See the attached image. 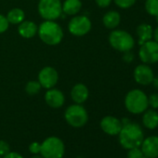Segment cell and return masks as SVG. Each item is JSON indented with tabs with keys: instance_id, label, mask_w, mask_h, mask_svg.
Instances as JSON below:
<instances>
[{
	"instance_id": "obj_4",
	"label": "cell",
	"mask_w": 158,
	"mask_h": 158,
	"mask_svg": "<svg viewBox=\"0 0 158 158\" xmlns=\"http://www.w3.org/2000/svg\"><path fill=\"white\" fill-rule=\"evenodd\" d=\"M109 43L113 48L120 52L130 51L135 46L132 35L124 30H114L109 35Z\"/></svg>"
},
{
	"instance_id": "obj_35",
	"label": "cell",
	"mask_w": 158,
	"mask_h": 158,
	"mask_svg": "<svg viewBox=\"0 0 158 158\" xmlns=\"http://www.w3.org/2000/svg\"><path fill=\"white\" fill-rule=\"evenodd\" d=\"M155 17H156V22H157V23H158V14H157Z\"/></svg>"
},
{
	"instance_id": "obj_6",
	"label": "cell",
	"mask_w": 158,
	"mask_h": 158,
	"mask_svg": "<svg viewBox=\"0 0 158 158\" xmlns=\"http://www.w3.org/2000/svg\"><path fill=\"white\" fill-rule=\"evenodd\" d=\"M64 152V143L58 137H48L41 143L40 154L44 158H62Z\"/></svg>"
},
{
	"instance_id": "obj_15",
	"label": "cell",
	"mask_w": 158,
	"mask_h": 158,
	"mask_svg": "<svg viewBox=\"0 0 158 158\" xmlns=\"http://www.w3.org/2000/svg\"><path fill=\"white\" fill-rule=\"evenodd\" d=\"M89 96V90L88 87L82 83H78L74 85L71 90V98L74 103L82 104L84 103Z\"/></svg>"
},
{
	"instance_id": "obj_21",
	"label": "cell",
	"mask_w": 158,
	"mask_h": 158,
	"mask_svg": "<svg viewBox=\"0 0 158 158\" xmlns=\"http://www.w3.org/2000/svg\"><path fill=\"white\" fill-rule=\"evenodd\" d=\"M7 19L10 23V24H20L21 23H23L24 21L25 18V13L24 11L20 9V8H14L12 10H10L8 14H7Z\"/></svg>"
},
{
	"instance_id": "obj_3",
	"label": "cell",
	"mask_w": 158,
	"mask_h": 158,
	"mask_svg": "<svg viewBox=\"0 0 158 158\" xmlns=\"http://www.w3.org/2000/svg\"><path fill=\"white\" fill-rule=\"evenodd\" d=\"M125 106L127 110L134 114L144 113L149 104L147 95L140 89L130 90L125 98Z\"/></svg>"
},
{
	"instance_id": "obj_31",
	"label": "cell",
	"mask_w": 158,
	"mask_h": 158,
	"mask_svg": "<svg viewBox=\"0 0 158 158\" xmlns=\"http://www.w3.org/2000/svg\"><path fill=\"white\" fill-rule=\"evenodd\" d=\"M2 158H23V156L16 152H10L9 153H7L6 155H4Z\"/></svg>"
},
{
	"instance_id": "obj_17",
	"label": "cell",
	"mask_w": 158,
	"mask_h": 158,
	"mask_svg": "<svg viewBox=\"0 0 158 158\" xmlns=\"http://www.w3.org/2000/svg\"><path fill=\"white\" fill-rule=\"evenodd\" d=\"M121 21L120 14L115 10H110L106 12L102 18L103 25L108 29H114L116 28Z\"/></svg>"
},
{
	"instance_id": "obj_20",
	"label": "cell",
	"mask_w": 158,
	"mask_h": 158,
	"mask_svg": "<svg viewBox=\"0 0 158 158\" xmlns=\"http://www.w3.org/2000/svg\"><path fill=\"white\" fill-rule=\"evenodd\" d=\"M82 9L81 0H65L62 4V12L67 15H75Z\"/></svg>"
},
{
	"instance_id": "obj_18",
	"label": "cell",
	"mask_w": 158,
	"mask_h": 158,
	"mask_svg": "<svg viewBox=\"0 0 158 158\" xmlns=\"http://www.w3.org/2000/svg\"><path fill=\"white\" fill-rule=\"evenodd\" d=\"M142 124L149 129H154L158 127V113L154 110H146L142 116Z\"/></svg>"
},
{
	"instance_id": "obj_25",
	"label": "cell",
	"mask_w": 158,
	"mask_h": 158,
	"mask_svg": "<svg viewBox=\"0 0 158 158\" xmlns=\"http://www.w3.org/2000/svg\"><path fill=\"white\" fill-rule=\"evenodd\" d=\"M143 155L141 149H139V147H136V148H131L128 150L127 152V158H141Z\"/></svg>"
},
{
	"instance_id": "obj_37",
	"label": "cell",
	"mask_w": 158,
	"mask_h": 158,
	"mask_svg": "<svg viewBox=\"0 0 158 158\" xmlns=\"http://www.w3.org/2000/svg\"><path fill=\"white\" fill-rule=\"evenodd\" d=\"M0 158H2V156H0Z\"/></svg>"
},
{
	"instance_id": "obj_10",
	"label": "cell",
	"mask_w": 158,
	"mask_h": 158,
	"mask_svg": "<svg viewBox=\"0 0 158 158\" xmlns=\"http://www.w3.org/2000/svg\"><path fill=\"white\" fill-rule=\"evenodd\" d=\"M59 80V73L55 68L46 66L38 73V82L43 89H49L54 88Z\"/></svg>"
},
{
	"instance_id": "obj_30",
	"label": "cell",
	"mask_w": 158,
	"mask_h": 158,
	"mask_svg": "<svg viewBox=\"0 0 158 158\" xmlns=\"http://www.w3.org/2000/svg\"><path fill=\"white\" fill-rule=\"evenodd\" d=\"M113 0H95L96 4L100 7V8H107L111 5Z\"/></svg>"
},
{
	"instance_id": "obj_13",
	"label": "cell",
	"mask_w": 158,
	"mask_h": 158,
	"mask_svg": "<svg viewBox=\"0 0 158 158\" xmlns=\"http://www.w3.org/2000/svg\"><path fill=\"white\" fill-rule=\"evenodd\" d=\"M45 102L46 103L53 108V109H58L60 108L64 102H65V97L64 94L57 89H49L45 94Z\"/></svg>"
},
{
	"instance_id": "obj_11",
	"label": "cell",
	"mask_w": 158,
	"mask_h": 158,
	"mask_svg": "<svg viewBox=\"0 0 158 158\" xmlns=\"http://www.w3.org/2000/svg\"><path fill=\"white\" fill-rule=\"evenodd\" d=\"M153 77V72L148 64H139L134 70V79L139 85L148 86L152 84Z\"/></svg>"
},
{
	"instance_id": "obj_9",
	"label": "cell",
	"mask_w": 158,
	"mask_h": 158,
	"mask_svg": "<svg viewBox=\"0 0 158 158\" xmlns=\"http://www.w3.org/2000/svg\"><path fill=\"white\" fill-rule=\"evenodd\" d=\"M139 57L145 64L158 62V43L154 40H149L140 45Z\"/></svg>"
},
{
	"instance_id": "obj_16",
	"label": "cell",
	"mask_w": 158,
	"mask_h": 158,
	"mask_svg": "<svg viewBox=\"0 0 158 158\" xmlns=\"http://www.w3.org/2000/svg\"><path fill=\"white\" fill-rule=\"evenodd\" d=\"M38 31V26L31 21H23L18 26V33L23 38H33Z\"/></svg>"
},
{
	"instance_id": "obj_7",
	"label": "cell",
	"mask_w": 158,
	"mask_h": 158,
	"mask_svg": "<svg viewBox=\"0 0 158 158\" xmlns=\"http://www.w3.org/2000/svg\"><path fill=\"white\" fill-rule=\"evenodd\" d=\"M38 13L45 21H55L62 13L60 0H39Z\"/></svg>"
},
{
	"instance_id": "obj_26",
	"label": "cell",
	"mask_w": 158,
	"mask_h": 158,
	"mask_svg": "<svg viewBox=\"0 0 158 158\" xmlns=\"http://www.w3.org/2000/svg\"><path fill=\"white\" fill-rule=\"evenodd\" d=\"M10 26V23L7 19L6 16H4L3 14H0V34L5 33Z\"/></svg>"
},
{
	"instance_id": "obj_29",
	"label": "cell",
	"mask_w": 158,
	"mask_h": 158,
	"mask_svg": "<svg viewBox=\"0 0 158 158\" xmlns=\"http://www.w3.org/2000/svg\"><path fill=\"white\" fill-rule=\"evenodd\" d=\"M40 149H41V143H39V142L35 141V142H32L29 145V151L33 154H38V153H40Z\"/></svg>"
},
{
	"instance_id": "obj_1",
	"label": "cell",
	"mask_w": 158,
	"mask_h": 158,
	"mask_svg": "<svg viewBox=\"0 0 158 158\" xmlns=\"http://www.w3.org/2000/svg\"><path fill=\"white\" fill-rule=\"evenodd\" d=\"M119 142L124 149L129 150L131 148L140 147L144 134L141 127L136 123H127L123 125L119 132Z\"/></svg>"
},
{
	"instance_id": "obj_36",
	"label": "cell",
	"mask_w": 158,
	"mask_h": 158,
	"mask_svg": "<svg viewBox=\"0 0 158 158\" xmlns=\"http://www.w3.org/2000/svg\"><path fill=\"white\" fill-rule=\"evenodd\" d=\"M141 158H148V157H146V156H142Z\"/></svg>"
},
{
	"instance_id": "obj_5",
	"label": "cell",
	"mask_w": 158,
	"mask_h": 158,
	"mask_svg": "<svg viewBox=\"0 0 158 158\" xmlns=\"http://www.w3.org/2000/svg\"><path fill=\"white\" fill-rule=\"evenodd\" d=\"M66 122L73 127H82L89 121V114L81 104H72L64 113Z\"/></svg>"
},
{
	"instance_id": "obj_27",
	"label": "cell",
	"mask_w": 158,
	"mask_h": 158,
	"mask_svg": "<svg viewBox=\"0 0 158 158\" xmlns=\"http://www.w3.org/2000/svg\"><path fill=\"white\" fill-rule=\"evenodd\" d=\"M148 104L152 109H158V93H153L148 97Z\"/></svg>"
},
{
	"instance_id": "obj_23",
	"label": "cell",
	"mask_w": 158,
	"mask_h": 158,
	"mask_svg": "<svg viewBox=\"0 0 158 158\" xmlns=\"http://www.w3.org/2000/svg\"><path fill=\"white\" fill-rule=\"evenodd\" d=\"M145 10L151 16H156L158 14V0H146Z\"/></svg>"
},
{
	"instance_id": "obj_24",
	"label": "cell",
	"mask_w": 158,
	"mask_h": 158,
	"mask_svg": "<svg viewBox=\"0 0 158 158\" xmlns=\"http://www.w3.org/2000/svg\"><path fill=\"white\" fill-rule=\"evenodd\" d=\"M114 1L117 7L124 10L131 8L136 3V0H114Z\"/></svg>"
},
{
	"instance_id": "obj_19",
	"label": "cell",
	"mask_w": 158,
	"mask_h": 158,
	"mask_svg": "<svg viewBox=\"0 0 158 158\" xmlns=\"http://www.w3.org/2000/svg\"><path fill=\"white\" fill-rule=\"evenodd\" d=\"M137 35L139 36V44L141 45L146 41L152 40L153 30L151 25L147 23H141L137 27Z\"/></svg>"
},
{
	"instance_id": "obj_33",
	"label": "cell",
	"mask_w": 158,
	"mask_h": 158,
	"mask_svg": "<svg viewBox=\"0 0 158 158\" xmlns=\"http://www.w3.org/2000/svg\"><path fill=\"white\" fill-rule=\"evenodd\" d=\"M152 37L154 38V41H156L158 43V27L155 28V30L153 31V35Z\"/></svg>"
},
{
	"instance_id": "obj_28",
	"label": "cell",
	"mask_w": 158,
	"mask_h": 158,
	"mask_svg": "<svg viewBox=\"0 0 158 158\" xmlns=\"http://www.w3.org/2000/svg\"><path fill=\"white\" fill-rule=\"evenodd\" d=\"M10 152V147L9 142L5 140H0V156H4Z\"/></svg>"
},
{
	"instance_id": "obj_8",
	"label": "cell",
	"mask_w": 158,
	"mask_h": 158,
	"mask_svg": "<svg viewBox=\"0 0 158 158\" xmlns=\"http://www.w3.org/2000/svg\"><path fill=\"white\" fill-rule=\"evenodd\" d=\"M91 21L89 17L79 15L73 17L68 23V31L74 36H83L91 30Z\"/></svg>"
},
{
	"instance_id": "obj_22",
	"label": "cell",
	"mask_w": 158,
	"mask_h": 158,
	"mask_svg": "<svg viewBox=\"0 0 158 158\" xmlns=\"http://www.w3.org/2000/svg\"><path fill=\"white\" fill-rule=\"evenodd\" d=\"M42 89L41 85L39 84L38 81H35V80H32V81H29L26 86H25V92L30 95V96H34V95H36L40 89Z\"/></svg>"
},
{
	"instance_id": "obj_2",
	"label": "cell",
	"mask_w": 158,
	"mask_h": 158,
	"mask_svg": "<svg viewBox=\"0 0 158 158\" xmlns=\"http://www.w3.org/2000/svg\"><path fill=\"white\" fill-rule=\"evenodd\" d=\"M37 34L39 38L48 46H56L63 38L62 28L54 21L43 22L38 27Z\"/></svg>"
},
{
	"instance_id": "obj_32",
	"label": "cell",
	"mask_w": 158,
	"mask_h": 158,
	"mask_svg": "<svg viewBox=\"0 0 158 158\" xmlns=\"http://www.w3.org/2000/svg\"><path fill=\"white\" fill-rule=\"evenodd\" d=\"M152 84L153 85V87H154L156 89H158V76H154V77H153V80H152Z\"/></svg>"
},
{
	"instance_id": "obj_14",
	"label": "cell",
	"mask_w": 158,
	"mask_h": 158,
	"mask_svg": "<svg viewBox=\"0 0 158 158\" xmlns=\"http://www.w3.org/2000/svg\"><path fill=\"white\" fill-rule=\"evenodd\" d=\"M141 152L148 158L158 157V136H151L143 139L140 145Z\"/></svg>"
},
{
	"instance_id": "obj_34",
	"label": "cell",
	"mask_w": 158,
	"mask_h": 158,
	"mask_svg": "<svg viewBox=\"0 0 158 158\" xmlns=\"http://www.w3.org/2000/svg\"><path fill=\"white\" fill-rule=\"evenodd\" d=\"M31 158H44L41 154H34Z\"/></svg>"
},
{
	"instance_id": "obj_12",
	"label": "cell",
	"mask_w": 158,
	"mask_h": 158,
	"mask_svg": "<svg viewBox=\"0 0 158 158\" xmlns=\"http://www.w3.org/2000/svg\"><path fill=\"white\" fill-rule=\"evenodd\" d=\"M122 121L114 116L107 115L103 117L101 121V128L102 129V131L111 136L118 135L122 129Z\"/></svg>"
}]
</instances>
